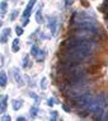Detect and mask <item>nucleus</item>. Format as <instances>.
<instances>
[{
    "label": "nucleus",
    "instance_id": "13",
    "mask_svg": "<svg viewBox=\"0 0 108 121\" xmlns=\"http://www.w3.org/2000/svg\"><path fill=\"white\" fill-rule=\"evenodd\" d=\"M31 66H32V61L29 60V56L27 55V56H24V59H23V68L24 69H29Z\"/></svg>",
    "mask_w": 108,
    "mask_h": 121
},
{
    "label": "nucleus",
    "instance_id": "19",
    "mask_svg": "<svg viewBox=\"0 0 108 121\" xmlns=\"http://www.w3.org/2000/svg\"><path fill=\"white\" fill-rule=\"evenodd\" d=\"M41 88L42 89H46V88H47V79H46L45 77L41 79Z\"/></svg>",
    "mask_w": 108,
    "mask_h": 121
},
{
    "label": "nucleus",
    "instance_id": "24",
    "mask_svg": "<svg viewBox=\"0 0 108 121\" xmlns=\"http://www.w3.org/2000/svg\"><path fill=\"white\" fill-rule=\"evenodd\" d=\"M62 110L66 111V112H70V111H71V107L69 106V104H62Z\"/></svg>",
    "mask_w": 108,
    "mask_h": 121
},
{
    "label": "nucleus",
    "instance_id": "21",
    "mask_svg": "<svg viewBox=\"0 0 108 121\" xmlns=\"http://www.w3.org/2000/svg\"><path fill=\"white\" fill-rule=\"evenodd\" d=\"M29 96H31L32 98H33V99L36 101V102H40V97H38L37 94H34L33 92H29Z\"/></svg>",
    "mask_w": 108,
    "mask_h": 121
},
{
    "label": "nucleus",
    "instance_id": "16",
    "mask_svg": "<svg viewBox=\"0 0 108 121\" xmlns=\"http://www.w3.org/2000/svg\"><path fill=\"white\" fill-rule=\"evenodd\" d=\"M29 112H31V115L33 116V117H36V116H37V113L40 112V110H38V108H37V107H36V106H33V107H32V108H31V111H29Z\"/></svg>",
    "mask_w": 108,
    "mask_h": 121
},
{
    "label": "nucleus",
    "instance_id": "3",
    "mask_svg": "<svg viewBox=\"0 0 108 121\" xmlns=\"http://www.w3.org/2000/svg\"><path fill=\"white\" fill-rule=\"evenodd\" d=\"M57 26H58V22H57L56 17H48V27H50V31H51L52 36H56V33H57Z\"/></svg>",
    "mask_w": 108,
    "mask_h": 121
},
{
    "label": "nucleus",
    "instance_id": "15",
    "mask_svg": "<svg viewBox=\"0 0 108 121\" xmlns=\"http://www.w3.org/2000/svg\"><path fill=\"white\" fill-rule=\"evenodd\" d=\"M38 51H40V47H38L37 45H33L32 48H31V55L32 56H36V55L38 54Z\"/></svg>",
    "mask_w": 108,
    "mask_h": 121
},
{
    "label": "nucleus",
    "instance_id": "4",
    "mask_svg": "<svg viewBox=\"0 0 108 121\" xmlns=\"http://www.w3.org/2000/svg\"><path fill=\"white\" fill-rule=\"evenodd\" d=\"M34 4H36V0H29L28 5L25 6V9H24V13H23V17H22V18H29V17H31L32 9H33Z\"/></svg>",
    "mask_w": 108,
    "mask_h": 121
},
{
    "label": "nucleus",
    "instance_id": "14",
    "mask_svg": "<svg viewBox=\"0 0 108 121\" xmlns=\"http://www.w3.org/2000/svg\"><path fill=\"white\" fill-rule=\"evenodd\" d=\"M6 1H3L1 4H0V15H5V13H6Z\"/></svg>",
    "mask_w": 108,
    "mask_h": 121
},
{
    "label": "nucleus",
    "instance_id": "6",
    "mask_svg": "<svg viewBox=\"0 0 108 121\" xmlns=\"http://www.w3.org/2000/svg\"><path fill=\"white\" fill-rule=\"evenodd\" d=\"M6 107H8V97H6V96H3V97H1V101H0V115L5 113Z\"/></svg>",
    "mask_w": 108,
    "mask_h": 121
},
{
    "label": "nucleus",
    "instance_id": "8",
    "mask_svg": "<svg viewBox=\"0 0 108 121\" xmlns=\"http://www.w3.org/2000/svg\"><path fill=\"white\" fill-rule=\"evenodd\" d=\"M8 84V78H6V73L5 71H0V87H6Z\"/></svg>",
    "mask_w": 108,
    "mask_h": 121
},
{
    "label": "nucleus",
    "instance_id": "23",
    "mask_svg": "<svg viewBox=\"0 0 108 121\" xmlns=\"http://www.w3.org/2000/svg\"><path fill=\"white\" fill-rule=\"evenodd\" d=\"M54 104H55V99H54V98H50V99H47V106L52 107Z\"/></svg>",
    "mask_w": 108,
    "mask_h": 121
},
{
    "label": "nucleus",
    "instance_id": "25",
    "mask_svg": "<svg viewBox=\"0 0 108 121\" xmlns=\"http://www.w3.org/2000/svg\"><path fill=\"white\" fill-rule=\"evenodd\" d=\"M3 120H4V121H10L12 117L9 116V115H5V116H3Z\"/></svg>",
    "mask_w": 108,
    "mask_h": 121
},
{
    "label": "nucleus",
    "instance_id": "9",
    "mask_svg": "<svg viewBox=\"0 0 108 121\" xmlns=\"http://www.w3.org/2000/svg\"><path fill=\"white\" fill-rule=\"evenodd\" d=\"M19 48H21V41H19V38H14V40H13L12 51H13V52H18Z\"/></svg>",
    "mask_w": 108,
    "mask_h": 121
},
{
    "label": "nucleus",
    "instance_id": "2",
    "mask_svg": "<svg viewBox=\"0 0 108 121\" xmlns=\"http://www.w3.org/2000/svg\"><path fill=\"white\" fill-rule=\"evenodd\" d=\"M91 98H93V96H91L90 93H88V92L80 94L79 97H76L74 99L75 101V106H76L79 110H81V111H89Z\"/></svg>",
    "mask_w": 108,
    "mask_h": 121
},
{
    "label": "nucleus",
    "instance_id": "11",
    "mask_svg": "<svg viewBox=\"0 0 108 121\" xmlns=\"http://www.w3.org/2000/svg\"><path fill=\"white\" fill-rule=\"evenodd\" d=\"M36 22H37L38 24H41L42 22H43V18H42V5H40L37 13H36Z\"/></svg>",
    "mask_w": 108,
    "mask_h": 121
},
{
    "label": "nucleus",
    "instance_id": "10",
    "mask_svg": "<svg viewBox=\"0 0 108 121\" xmlns=\"http://www.w3.org/2000/svg\"><path fill=\"white\" fill-rule=\"evenodd\" d=\"M22 103H23V99H13V101H12V107H13V110L18 111V110L22 107Z\"/></svg>",
    "mask_w": 108,
    "mask_h": 121
},
{
    "label": "nucleus",
    "instance_id": "7",
    "mask_svg": "<svg viewBox=\"0 0 108 121\" xmlns=\"http://www.w3.org/2000/svg\"><path fill=\"white\" fill-rule=\"evenodd\" d=\"M13 71H14V79L18 83V86H23V79H22L21 74H19V69H18V68H14Z\"/></svg>",
    "mask_w": 108,
    "mask_h": 121
},
{
    "label": "nucleus",
    "instance_id": "27",
    "mask_svg": "<svg viewBox=\"0 0 108 121\" xmlns=\"http://www.w3.org/2000/svg\"><path fill=\"white\" fill-rule=\"evenodd\" d=\"M17 120H18V121H24V120H25V117H23V116H19Z\"/></svg>",
    "mask_w": 108,
    "mask_h": 121
},
{
    "label": "nucleus",
    "instance_id": "12",
    "mask_svg": "<svg viewBox=\"0 0 108 121\" xmlns=\"http://www.w3.org/2000/svg\"><path fill=\"white\" fill-rule=\"evenodd\" d=\"M46 55H47V52H46V50H42V51H38V54L36 55V60L40 63V61H43L45 60V57H46Z\"/></svg>",
    "mask_w": 108,
    "mask_h": 121
},
{
    "label": "nucleus",
    "instance_id": "18",
    "mask_svg": "<svg viewBox=\"0 0 108 121\" xmlns=\"http://www.w3.org/2000/svg\"><path fill=\"white\" fill-rule=\"evenodd\" d=\"M99 10L102 12V13H106V12H107V0H104L103 4L99 6Z\"/></svg>",
    "mask_w": 108,
    "mask_h": 121
},
{
    "label": "nucleus",
    "instance_id": "28",
    "mask_svg": "<svg viewBox=\"0 0 108 121\" xmlns=\"http://www.w3.org/2000/svg\"><path fill=\"white\" fill-rule=\"evenodd\" d=\"M1 26H3V22H1V21H0V27H1Z\"/></svg>",
    "mask_w": 108,
    "mask_h": 121
},
{
    "label": "nucleus",
    "instance_id": "1",
    "mask_svg": "<svg viewBox=\"0 0 108 121\" xmlns=\"http://www.w3.org/2000/svg\"><path fill=\"white\" fill-rule=\"evenodd\" d=\"M73 27L75 29H87V31H93L98 33L99 32V26L96 22L94 18H84V19H79V21L73 22Z\"/></svg>",
    "mask_w": 108,
    "mask_h": 121
},
{
    "label": "nucleus",
    "instance_id": "26",
    "mask_svg": "<svg viewBox=\"0 0 108 121\" xmlns=\"http://www.w3.org/2000/svg\"><path fill=\"white\" fill-rule=\"evenodd\" d=\"M74 3V0H65V4L66 5H71Z\"/></svg>",
    "mask_w": 108,
    "mask_h": 121
},
{
    "label": "nucleus",
    "instance_id": "17",
    "mask_svg": "<svg viewBox=\"0 0 108 121\" xmlns=\"http://www.w3.org/2000/svg\"><path fill=\"white\" fill-rule=\"evenodd\" d=\"M18 14H19V10H17V9H15V10H13L12 14H10V21H12V22L15 21V18L18 17Z\"/></svg>",
    "mask_w": 108,
    "mask_h": 121
},
{
    "label": "nucleus",
    "instance_id": "22",
    "mask_svg": "<svg viewBox=\"0 0 108 121\" xmlns=\"http://www.w3.org/2000/svg\"><path fill=\"white\" fill-rule=\"evenodd\" d=\"M51 116H52V120H56L57 117H58V112H57V111H52Z\"/></svg>",
    "mask_w": 108,
    "mask_h": 121
},
{
    "label": "nucleus",
    "instance_id": "5",
    "mask_svg": "<svg viewBox=\"0 0 108 121\" xmlns=\"http://www.w3.org/2000/svg\"><path fill=\"white\" fill-rule=\"evenodd\" d=\"M10 35V28L9 27H6L3 29V32H1V35H0V43H6V40H8V36Z\"/></svg>",
    "mask_w": 108,
    "mask_h": 121
},
{
    "label": "nucleus",
    "instance_id": "20",
    "mask_svg": "<svg viewBox=\"0 0 108 121\" xmlns=\"http://www.w3.org/2000/svg\"><path fill=\"white\" fill-rule=\"evenodd\" d=\"M15 33H17L18 36H22L23 35V28L19 27V26H17V27H15Z\"/></svg>",
    "mask_w": 108,
    "mask_h": 121
}]
</instances>
